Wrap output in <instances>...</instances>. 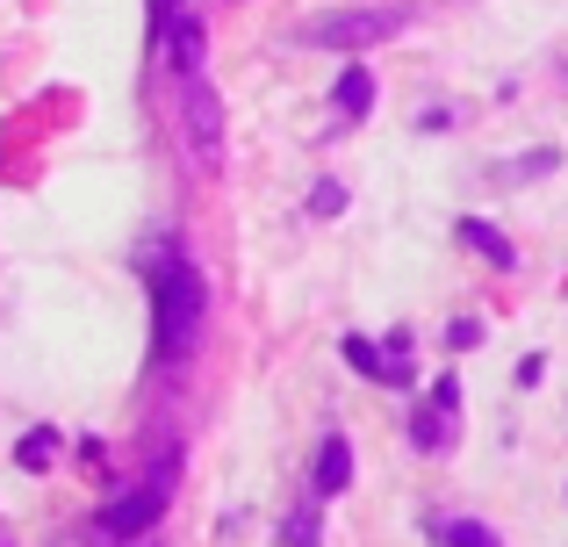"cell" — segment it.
I'll return each instance as SVG.
<instances>
[{
	"instance_id": "cell-1",
	"label": "cell",
	"mask_w": 568,
	"mask_h": 547,
	"mask_svg": "<svg viewBox=\"0 0 568 547\" xmlns=\"http://www.w3.org/2000/svg\"><path fill=\"white\" fill-rule=\"evenodd\" d=\"M152 310H159V361H187L202 338V274L187 253H166L152 267Z\"/></svg>"
},
{
	"instance_id": "cell-2",
	"label": "cell",
	"mask_w": 568,
	"mask_h": 547,
	"mask_svg": "<svg viewBox=\"0 0 568 547\" xmlns=\"http://www.w3.org/2000/svg\"><path fill=\"white\" fill-rule=\"evenodd\" d=\"M173 94H181V138H187V159L194 173H223V101L209 87V72H173Z\"/></svg>"
},
{
	"instance_id": "cell-3",
	"label": "cell",
	"mask_w": 568,
	"mask_h": 547,
	"mask_svg": "<svg viewBox=\"0 0 568 547\" xmlns=\"http://www.w3.org/2000/svg\"><path fill=\"white\" fill-rule=\"evenodd\" d=\"M403 22H410L403 8H346V14H317V22H303L295 37L317 43V51H367V43H388Z\"/></svg>"
},
{
	"instance_id": "cell-4",
	"label": "cell",
	"mask_w": 568,
	"mask_h": 547,
	"mask_svg": "<svg viewBox=\"0 0 568 547\" xmlns=\"http://www.w3.org/2000/svg\"><path fill=\"white\" fill-rule=\"evenodd\" d=\"M166 497H173V462H159L152 476H144V490L115 497V505L101 511V534H109V540H138V534H152L159 511H166Z\"/></svg>"
},
{
	"instance_id": "cell-5",
	"label": "cell",
	"mask_w": 568,
	"mask_h": 547,
	"mask_svg": "<svg viewBox=\"0 0 568 547\" xmlns=\"http://www.w3.org/2000/svg\"><path fill=\"white\" fill-rule=\"evenodd\" d=\"M346 483H353V439L332 433V439L317 447V497H338Z\"/></svg>"
},
{
	"instance_id": "cell-6",
	"label": "cell",
	"mask_w": 568,
	"mask_h": 547,
	"mask_svg": "<svg viewBox=\"0 0 568 547\" xmlns=\"http://www.w3.org/2000/svg\"><path fill=\"white\" fill-rule=\"evenodd\" d=\"M332 101H338V115H353V123H361V115L375 109V72H367V65H346V72H338V87H332Z\"/></svg>"
},
{
	"instance_id": "cell-7",
	"label": "cell",
	"mask_w": 568,
	"mask_h": 547,
	"mask_svg": "<svg viewBox=\"0 0 568 547\" xmlns=\"http://www.w3.org/2000/svg\"><path fill=\"white\" fill-rule=\"evenodd\" d=\"M460 245H475V253L489 260V267H518V253H511V239H504L497 224H483V216H468L460 224Z\"/></svg>"
},
{
	"instance_id": "cell-8",
	"label": "cell",
	"mask_w": 568,
	"mask_h": 547,
	"mask_svg": "<svg viewBox=\"0 0 568 547\" xmlns=\"http://www.w3.org/2000/svg\"><path fill=\"white\" fill-rule=\"evenodd\" d=\"M166 51H173V72H194L202 65V22H166Z\"/></svg>"
},
{
	"instance_id": "cell-9",
	"label": "cell",
	"mask_w": 568,
	"mask_h": 547,
	"mask_svg": "<svg viewBox=\"0 0 568 547\" xmlns=\"http://www.w3.org/2000/svg\"><path fill=\"white\" fill-rule=\"evenodd\" d=\"M51 454H58V425H43V433H29L22 447H14V462L22 468H51Z\"/></svg>"
},
{
	"instance_id": "cell-10",
	"label": "cell",
	"mask_w": 568,
	"mask_h": 547,
	"mask_svg": "<svg viewBox=\"0 0 568 547\" xmlns=\"http://www.w3.org/2000/svg\"><path fill=\"white\" fill-rule=\"evenodd\" d=\"M346 361H353V367H361V375H367V382H382V367H388V353L375 346V338H361V332H353V338H346Z\"/></svg>"
},
{
	"instance_id": "cell-11",
	"label": "cell",
	"mask_w": 568,
	"mask_h": 547,
	"mask_svg": "<svg viewBox=\"0 0 568 547\" xmlns=\"http://www.w3.org/2000/svg\"><path fill=\"white\" fill-rule=\"evenodd\" d=\"M410 433H417V447H446V439H454V433H446V411H439V404H425V411H417V418H410Z\"/></svg>"
},
{
	"instance_id": "cell-12",
	"label": "cell",
	"mask_w": 568,
	"mask_h": 547,
	"mask_svg": "<svg viewBox=\"0 0 568 547\" xmlns=\"http://www.w3.org/2000/svg\"><path fill=\"white\" fill-rule=\"evenodd\" d=\"M446 547H504V540L489 534L483 519H454V526H446Z\"/></svg>"
},
{
	"instance_id": "cell-13",
	"label": "cell",
	"mask_w": 568,
	"mask_h": 547,
	"mask_svg": "<svg viewBox=\"0 0 568 547\" xmlns=\"http://www.w3.org/2000/svg\"><path fill=\"white\" fill-rule=\"evenodd\" d=\"M310 210H317V216H338V210H346V188H338V181H317V188H310Z\"/></svg>"
},
{
	"instance_id": "cell-14",
	"label": "cell",
	"mask_w": 568,
	"mask_h": 547,
	"mask_svg": "<svg viewBox=\"0 0 568 547\" xmlns=\"http://www.w3.org/2000/svg\"><path fill=\"white\" fill-rule=\"evenodd\" d=\"M288 547H317V511H295L288 519Z\"/></svg>"
},
{
	"instance_id": "cell-15",
	"label": "cell",
	"mask_w": 568,
	"mask_h": 547,
	"mask_svg": "<svg viewBox=\"0 0 568 547\" xmlns=\"http://www.w3.org/2000/svg\"><path fill=\"white\" fill-rule=\"evenodd\" d=\"M475 338H483V324H475V317H454V324H446V346H460V353H468Z\"/></svg>"
},
{
	"instance_id": "cell-16",
	"label": "cell",
	"mask_w": 568,
	"mask_h": 547,
	"mask_svg": "<svg viewBox=\"0 0 568 547\" xmlns=\"http://www.w3.org/2000/svg\"><path fill=\"white\" fill-rule=\"evenodd\" d=\"M432 404H439L446 418H454V411H460V382H454V375H439V389H432Z\"/></svg>"
},
{
	"instance_id": "cell-17",
	"label": "cell",
	"mask_w": 568,
	"mask_h": 547,
	"mask_svg": "<svg viewBox=\"0 0 568 547\" xmlns=\"http://www.w3.org/2000/svg\"><path fill=\"white\" fill-rule=\"evenodd\" d=\"M166 22H173V0H152V29L166 37Z\"/></svg>"
},
{
	"instance_id": "cell-18",
	"label": "cell",
	"mask_w": 568,
	"mask_h": 547,
	"mask_svg": "<svg viewBox=\"0 0 568 547\" xmlns=\"http://www.w3.org/2000/svg\"><path fill=\"white\" fill-rule=\"evenodd\" d=\"M58 547H87V540H58Z\"/></svg>"
},
{
	"instance_id": "cell-19",
	"label": "cell",
	"mask_w": 568,
	"mask_h": 547,
	"mask_svg": "<svg viewBox=\"0 0 568 547\" xmlns=\"http://www.w3.org/2000/svg\"><path fill=\"white\" fill-rule=\"evenodd\" d=\"M0 547H8V540H0Z\"/></svg>"
}]
</instances>
